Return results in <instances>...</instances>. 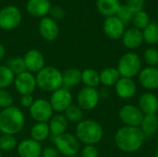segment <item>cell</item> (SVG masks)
Returning <instances> with one entry per match:
<instances>
[{
  "label": "cell",
  "mask_w": 158,
  "mask_h": 157,
  "mask_svg": "<svg viewBox=\"0 0 158 157\" xmlns=\"http://www.w3.org/2000/svg\"><path fill=\"white\" fill-rule=\"evenodd\" d=\"M100 99L99 91L96 88L84 86L77 94V105L83 111H90L98 105Z\"/></svg>",
  "instance_id": "9"
},
{
  "label": "cell",
  "mask_w": 158,
  "mask_h": 157,
  "mask_svg": "<svg viewBox=\"0 0 158 157\" xmlns=\"http://www.w3.org/2000/svg\"><path fill=\"white\" fill-rule=\"evenodd\" d=\"M75 136L84 145H96L104 137V129L99 122L92 118L82 119L76 126Z\"/></svg>",
  "instance_id": "3"
},
{
  "label": "cell",
  "mask_w": 158,
  "mask_h": 157,
  "mask_svg": "<svg viewBox=\"0 0 158 157\" xmlns=\"http://www.w3.org/2000/svg\"><path fill=\"white\" fill-rule=\"evenodd\" d=\"M81 157H99L96 145H84L81 151Z\"/></svg>",
  "instance_id": "38"
},
{
  "label": "cell",
  "mask_w": 158,
  "mask_h": 157,
  "mask_svg": "<svg viewBox=\"0 0 158 157\" xmlns=\"http://www.w3.org/2000/svg\"><path fill=\"white\" fill-rule=\"evenodd\" d=\"M14 80V73L6 65H0V90H6L8 88L13 84Z\"/></svg>",
  "instance_id": "31"
},
{
  "label": "cell",
  "mask_w": 158,
  "mask_h": 157,
  "mask_svg": "<svg viewBox=\"0 0 158 157\" xmlns=\"http://www.w3.org/2000/svg\"><path fill=\"white\" fill-rule=\"evenodd\" d=\"M157 142H158V136H157Z\"/></svg>",
  "instance_id": "48"
},
{
  "label": "cell",
  "mask_w": 158,
  "mask_h": 157,
  "mask_svg": "<svg viewBox=\"0 0 158 157\" xmlns=\"http://www.w3.org/2000/svg\"><path fill=\"white\" fill-rule=\"evenodd\" d=\"M34 98L32 96V94H27V95H20V98H19V105L24 107V108H30L33 102H34Z\"/></svg>",
  "instance_id": "42"
},
{
  "label": "cell",
  "mask_w": 158,
  "mask_h": 157,
  "mask_svg": "<svg viewBox=\"0 0 158 157\" xmlns=\"http://www.w3.org/2000/svg\"><path fill=\"white\" fill-rule=\"evenodd\" d=\"M120 6V0H96L98 11L106 18L116 16Z\"/></svg>",
  "instance_id": "24"
},
{
  "label": "cell",
  "mask_w": 158,
  "mask_h": 157,
  "mask_svg": "<svg viewBox=\"0 0 158 157\" xmlns=\"http://www.w3.org/2000/svg\"><path fill=\"white\" fill-rule=\"evenodd\" d=\"M115 91L117 95L124 100L132 98L137 91V86L133 79L120 77L115 85Z\"/></svg>",
  "instance_id": "18"
},
{
  "label": "cell",
  "mask_w": 158,
  "mask_h": 157,
  "mask_svg": "<svg viewBox=\"0 0 158 157\" xmlns=\"http://www.w3.org/2000/svg\"><path fill=\"white\" fill-rule=\"evenodd\" d=\"M81 82L85 87L97 88L100 84V74L94 68H85L81 71Z\"/></svg>",
  "instance_id": "28"
},
{
  "label": "cell",
  "mask_w": 158,
  "mask_h": 157,
  "mask_svg": "<svg viewBox=\"0 0 158 157\" xmlns=\"http://www.w3.org/2000/svg\"><path fill=\"white\" fill-rule=\"evenodd\" d=\"M26 70L36 74L41 69L45 67V57L43 53L37 49H30L28 50L23 56Z\"/></svg>",
  "instance_id": "13"
},
{
  "label": "cell",
  "mask_w": 158,
  "mask_h": 157,
  "mask_svg": "<svg viewBox=\"0 0 158 157\" xmlns=\"http://www.w3.org/2000/svg\"><path fill=\"white\" fill-rule=\"evenodd\" d=\"M5 65L14 73L15 76L26 71L25 62L21 56H12L6 60Z\"/></svg>",
  "instance_id": "32"
},
{
  "label": "cell",
  "mask_w": 158,
  "mask_h": 157,
  "mask_svg": "<svg viewBox=\"0 0 158 157\" xmlns=\"http://www.w3.org/2000/svg\"><path fill=\"white\" fill-rule=\"evenodd\" d=\"M143 41L148 44L158 43V23L150 22L143 31Z\"/></svg>",
  "instance_id": "29"
},
{
  "label": "cell",
  "mask_w": 158,
  "mask_h": 157,
  "mask_svg": "<svg viewBox=\"0 0 158 157\" xmlns=\"http://www.w3.org/2000/svg\"><path fill=\"white\" fill-rule=\"evenodd\" d=\"M98 91H99L100 98H101V97H103V98H107V97L110 95V91H109V89H108L107 87H104V88H102V89H100V90H98Z\"/></svg>",
  "instance_id": "43"
},
{
  "label": "cell",
  "mask_w": 158,
  "mask_h": 157,
  "mask_svg": "<svg viewBox=\"0 0 158 157\" xmlns=\"http://www.w3.org/2000/svg\"><path fill=\"white\" fill-rule=\"evenodd\" d=\"M22 20L20 10L13 6L8 5L0 10V29L4 31H13L19 26Z\"/></svg>",
  "instance_id": "7"
},
{
  "label": "cell",
  "mask_w": 158,
  "mask_h": 157,
  "mask_svg": "<svg viewBox=\"0 0 158 157\" xmlns=\"http://www.w3.org/2000/svg\"><path fill=\"white\" fill-rule=\"evenodd\" d=\"M30 116L35 122H45L51 119L54 116V110L49 103V100L39 98L34 100L32 105L29 108Z\"/></svg>",
  "instance_id": "8"
},
{
  "label": "cell",
  "mask_w": 158,
  "mask_h": 157,
  "mask_svg": "<svg viewBox=\"0 0 158 157\" xmlns=\"http://www.w3.org/2000/svg\"><path fill=\"white\" fill-rule=\"evenodd\" d=\"M13 85L17 93L20 95L32 94L37 88L35 74L31 73L27 70L20 74H18L15 76Z\"/></svg>",
  "instance_id": "11"
},
{
  "label": "cell",
  "mask_w": 158,
  "mask_h": 157,
  "mask_svg": "<svg viewBox=\"0 0 158 157\" xmlns=\"http://www.w3.org/2000/svg\"><path fill=\"white\" fill-rule=\"evenodd\" d=\"M100 83L104 85V87H112L115 86L118 81L120 79V74L117 68L108 67L104 68L100 73Z\"/></svg>",
  "instance_id": "26"
},
{
  "label": "cell",
  "mask_w": 158,
  "mask_h": 157,
  "mask_svg": "<svg viewBox=\"0 0 158 157\" xmlns=\"http://www.w3.org/2000/svg\"><path fill=\"white\" fill-rule=\"evenodd\" d=\"M49 15H50V18H52L53 19H55L56 21V20H60L65 18L66 11L63 7L56 6L51 7L50 11H49Z\"/></svg>",
  "instance_id": "39"
},
{
  "label": "cell",
  "mask_w": 158,
  "mask_h": 157,
  "mask_svg": "<svg viewBox=\"0 0 158 157\" xmlns=\"http://www.w3.org/2000/svg\"><path fill=\"white\" fill-rule=\"evenodd\" d=\"M37 88L45 93H53L63 87L62 72L56 67L45 66L35 74Z\"/></svg>",
  "instance_id": "4"
},
{
  "label": "cell",
  "mask_w": 158,
  "mask_h": 157,
  "mask_svg": "<svg viewBox=\"0 0 158 157\" xmlns=\"http://www.w3.org/2000/svg\"><path fill=\"white\" fill-rule=\"evenodd\" d=\"M51 7L52 5L49 0H28L26 4L27 12L32 17L41 19L49 14Z\"/></svg>",
  "instance_id": "20"
},
{
  "label": "cell",
  "mask_w": 158,
  "mask_h": 157,
  "mask_svg": "<svg viewBox=\"0 0 158 157\" xmlns=\"http://www.w3.org/2000/svg\"><path fill=\"white\" fill-rule=\"evenodd\" d=\"M138 105L144 116L156 115L158 111V97L152 92H146L140 96Z\"/></svg>",
  "instance_id": "19"
},
{
  "label": "cell",
  "mask_w": 158,
  "mask_h": 157,
  "mask_svg": "<svg viewBox=\"0 0 158 157\" xmlns=\"http://www.w3.org/2000/svg\"><path fill=\"white\" fill-rule=\"evenodd\" d=\"M16 150L19 157H41L43 147L40 143L29 138L18 143Z\"/></svg>",
  "instance_id": "15"
},
{
  "label": "cell",
  "mask_w": 158,
  "mask_h": 157,
  "mask_svg": "<svg viewBox=\"0 0 158 157\" xmlns=\"http://www.w3.org/2000/svg\"><path fill=\"white\" fill-rule=\"evenodd\" d=\"M144 115L140 108L134 105H126L118 112V118L125 126L140 127Z\"/></svg>",
  "instance_id": "12"
},
{
  "label": "cell",
  "mask_w": 158,
  "mask_h": 157,
  "mask_svg": "<svg viewBox=\"0 0 158 157\" xmlns=\"http://www.w3.org/2000/svg\"><path fill=\"white\" fill-rule=\"evenodd\" d=\"M18 141L15 136L2 134L0 136V151L1 152H11L17 148Z\"/></svg>",
  "instance_id": "34"
},
{
  "label": "cell",
  "mask_w": 158,
  "mask_h": 157,
  "mask_svg": "<svg viewBox=\"0 0 158 157\" xmlns=\"http://www.w3.org/2000/svg\"><path fill=\"white\" fill-rule=\"evenodd\" d=\"M73 96L70 90L61 87L53 92L49 98V103L56 113H64L66 109L72 105Z\"/></svg>",
  "instance_id": "10"
},
{
  "label": "cell",
  "mask_w": 158,
  "mask_h": 157,
  "mask_svg": "<svg viewBox=\"0 0 158 157\" xmlns=\"http://www.w3.org/2000/svg\"><path fill=\"white\" fill-rule=\"evenodd\" d=\"M155 157H158V148L156 149V154H155Z\"/></svg>",
  "instance_id": "45"
},
{
  "label": "cell",
  "mask_w": 158,
  "mask_h": 157,
  "mask_svg": "<svg viewBox=\"0 0 158 157\" xmlns=\"http://www.w3.org/2000/svg\"><path fill=\"white\" fill-rule=\"evenodd\" d=\"M126 5L134 12L143 10L145 6V0H126Z\"/></svg>",
  "instance_id": "40"
},
{
  "label": "cell",
  "mask_w": 158,
  "mask_h": 157,
  "mask_svg": "<svg viewBox=\"0 0 158 157\" xmlns=\"http://www.w3.org/2000/svg\"><path fill=\"white\" fill-rule=\"evenodd\" d=\"M145 138V135L139 127L124 126L118 129L115 133L114 142L120 151L132 154L143 147Z\"/></svg>",
  "instance_id": "1"
},
{
  "label": "cell",
  "mask_w": 158,
  "mask_h": 157,
  "mask_svg": "<svg viewBox=\"0 0 158 157\" xmlns=\"http://www.w3.org/2000/svg\"><path fill=\"white\" fill-rule=\"evenodd\" d=\"M63 87L70 90L81 82V70L77 68H69L62 72Z\"/></svg>",
  "instance_id": "23"
},
{
  "label": "cell",
  "mask_w": 158,
  "mask_h": 157,
  "mask_svg": "<svg viewBox=\"0 0 158 157\" xmlns=\"http://www.w3.org/2000/svg\"><path fill=\"white\" fill-rule=\"evenodd\" d=\"M41 157H61V155L56 150V148L53 146H46L43 148Z\"/></svg>",
  "instance_id": "41"
},
{
  "label": "cell",
  "mask_w": 158,
  "mask_h": 157,
  "mask_svg": "<svg viewBox=\"0 0 158 157\" xmlns=\"http://www.w3.org/2000/svg\"><path fill=\"white\" fill-rule=\"evenodd\" d=\"M66 118L70 123L78 124L83 119V110L78 105H71L63 113Z\"/></svg>",
  "instance_id": "30"
},
{
  "label": "cell",
  "mask_w": 158,
  "mask_h": 157,
  "mask_svg": "<svg viewBox=\"0 0 158 157\" xmlns=\"http://www.w3.org/2000/svg\"><path fill=\"white\" fill-rule=\"evenodd\" d=\"M140 84L148 91L158 89V67H146L142 68L138 75Z\"/></svg>",
  "instance_id": "17"
},
{
  "label": "cell",
  "mask_w": 158,
  "mask_h": 157,
  "mask_svg": "<svg viewBox=\"0 0 158 157\" xmlns=\"http://www.w3.org/2000/svg\"><path fill=\"white\" fill-rule=\"evenodd\" d=\"M25 116L21 109L12 105L0 112V132L7 135L19 134L25 126Z\"/></svg>",
  "instance_id": "2"
},
{
  "label": "cell",
  "mask_w": 158,
  "mask_h": 157,
  "mask_svg": "<svg viewBox=\"0 0 158 157\" xmlns=\"http://www.w3.org/2000/svg\"><path fill=\"white\" fill-rule=\"evenodd\" d=\"M39 32L42 38L48 42L55 41L59 34V27L55 19L50 17H44L39 22Z\"/></svg>",
  "instance_id": "16"
},
{
  "label": "cell",
  "mask_w": 158,
  "mask_h": 157,
  "mask_svg": "<svg viewBox=\"0 0 158 157\" xmlns=\"http://www.w3.org/2000/svg\"><path fill=\"white\" fill-rule=\"evenodd\" d=\"M143 60L147 64V67L158 66V50L155 47L147 48L143 53Z\"/></svg>",
  "instance_id": "35"
},
{
  "label": "cell",
  "mask_w": 158,
  "mask_h": 157,
  "mask_svg": "<svg viewBox=\"0 0 158 157\" xmlns=\"http://www.w3.org/2000/svg\"><path fill=\"white\" fill-rule=\"evenodd\" d=\"M54 146L64 157L77 155L81 149V143L75 134L65 132L52 138Z\"/></svg>",
  "instance_id": "6"
},
{
  "label": "cell",
  "mask_w": 158,
  "mask_h": 157,
  "mask_svg": "<svg viewBox=\"0 0 158 157\" xmlns=\"http://www.w3.org/2000/svg\"><path fill=\"white\" fill-rule=\"evenodd\" d=\"M103 30L105 34L111 40L120 39L126 31L125 24L117 16L106 18L103 24Z\"/></svg>",
  "instance_id": "14"
},
{
  "label": "cell",
  "mask_w": 158,
  "mask_h": 157,
  "mask_svg": "<svg viewBox=\"0 0 158 157\" xmlns=\"http://www.w3.org/2000/svg\"><path fill=\"white\" fill-rule=\"evenodd\" d=\"M133 15H134V12L126 5H121L116 14V16L126 25L127 23L129 22H131L132 20V18H133Z\"/></svg>",
  "instance_id": "36"
},
{
  "label": "cell",
  "mask_w": 158,
  "mask_h": 157,
  "mask_svg": "<svg viewBox=\"0 0 158 157\" xmlns=\"http://www.w3.org/2000/svg\"><path fill=\"white\" fill-rule=\"evenodd\" d=\"M0 157H3V155H2V152L0 151Z\"/></svg>",
  "instance_id": "47"
},
{
  "label": "cell",
  "mask_w": 158,
  "mask_h": 157,
  "mask_svg": "<svg viewBox=\"0 0 158 157\" xmlns=\"http://www.w3.org/2000/svg\"><path fill=\"white\" fill-rule=\"evenodd\" d=\"M145 137H151L158 131V116L145 115L139 127Z\"/></svg>",
  "instance_id": "27"
},
{
  "label": "cell",
  "mask_w": 158,
  "mask_h": 157,
  "mask_svg": "<svg viewBox=\"0 0 158 157\" xmlns=\"http://www.w3.org/2000/svg\"><path fill=\"white\" fill-rule=\"evenodd\" d=\"M6 56V48L3 43H0V61H2Z\"/></svg>",
  "instance_id": "44"
},
{
  "label": "cell",
  "mask_w": 158,
  "mask_h": 157,
  "mask_svg": "<svg viewBox=\"0 0 158 157\" xmlns=\"http://www.w3.org/2000/svg\"><path fill=\"white\" fill-rule=\"evenodd\" d=\"M30 134H31V139H32L40 143L44 142L51 135L48 123L35 122L32 125V127L31 128Z\"/></svg>",
  "instance_id": "25"
},
{
  "label": "cell",
  "mask_w": 158,
  "mask_h": 157,
  "mask_svg": "<svg viewBox=\"0 0 158 157\" xmlns=\"http://www.w3.org/2000/svg\"><path fill=\"white\" fill-rule=\"evenodd\" d=\"M68 157H81V156H79V155H72V156H68Z\"/></svg>",
  "instance_id": "46"
},
{
  "label": "cell",
  "mask_w": 158,
  "mask_h": 157,
  "mask_svg": "<svg viewBox=\"0 0 158 157\" xmlns=\"http://www.w3.org/2000/svg\"><path fill=\"white\" fill-rule=\"evenodd\" d=\"M14 105L13 95L6 90H0V108L5 109Z\"/></svg>",
  "instance_id": "37"
},
{
  "label": "cell",
  "mask_w": 158,
  "mask_h": 157,
  "mask_svg": "<svg viewBox=\"0 0 158 157\" xmlns=\"http://www.w3.org/2000/svg\"><path fill=\"white\" fill-rule=\"evenodd\" d=\"M69 123V122L68 121V119L66 118L63 113L55 114L48 121V126L52 137L58 136L60 134L67 132Z\"/></svg>",
  "instance_id": "22"
},
{
  "label": "cell",
  "mask_w": 158,
  "mask_h": 157,
  "mask_svg": "<svg viewBox=\"0 0 158 157\" xmlns=\"http://www.w3.org/2000/svg\"><path fill=\"white\" fill-rule=\"evenodd\" d=\"M117 68L120 77L133 79L142 70V59L136 53L128 52L119 58Z\"/></svg>",
  "instance_id": "5"
},
{
  "label": "cell",
  "mask_w": 158,
  "mask_h": 157,
  "mask_svg": "<svg viewBox=\"0 0 158 157\" xmlns=\"http://www.w3.org/2000/svg\"><path fill=\"white\" fill-rule=\"evenodd\" d=\"M131 22H132L134 28H136L140 31H143L144 28L147 27V25L151 21H150L149 15L144 10H142V11L134 13Z\"/></svg>",
  "instance_id": "33"
},
{
  "label": "cell",
  "mask_w": 158,
  "mask_h": 157,
  "mask_svg": "<svg viewBox=\"0 0 158 157\" xmlns=\"http://www.w3.org/2000/svg\"><path fill=\"white\" fill-rule=\"evenodd\" d=\"M121 39H122V43L124 44V46L129 49L139 48L144 42L143 31L134 27L126 30Z\"/></svg>",
  "instance_id": "21"
}]
</instances>
